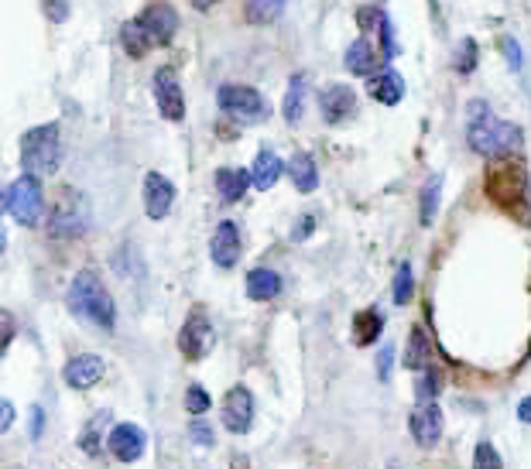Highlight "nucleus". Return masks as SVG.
I'll list each match as a JSON object with an SVG mask.
<instances>
[{
	"mask_svg": "<svg viewBox=\"0 0 531 469\" xmlns=\"http://www.w3.org/2000/svg\"><path fill=\"white\" fill-rule=\"evenodd\" d=\"M466 141H470V148L477 151V155L494 161V158H511L514 151H521L525 134H521V127L511 124V120L494 117V113L487 110L484 100H473L470 103V127H466Z\"/></svg>",
	"mask_w": 531,
	"mask_h": 469,
	"instance_id": "nucleus-1",
	"label": "nucleus"
},
{
	"mask_svg": "<svg viewBox=\"0 0 531 469\" xmlns=\"http://www.w3.org/2000/svg\"><path fill=\"white\" fill-rule=\"evenodd\" d=\"M66 302H69V312L76 315V319H83L86 326H96V329H103V333H114V326H117L114 295H110L107 285H103V278L93 268H83L76 278H72Z\"/></svg>",
	"mask_w": 531,
	"mask_h": 469,
	"instance_id": "nucleus-2",
	"label": "nucleus"
},
{
	"mask_svg": "<svg viewBox=\"0 0 531 469\" xmlns=\"http://www.w3.org/2000/svg\"><path fill=\"white\" fill-rule=\"evenodd\" d=\"M531 189V175L525 168V161L518 158H494L487 168V179H484V192L490 196V202L504 209H518L521 202L528 199Z\"/></svg>",
	"mask_w": 531,
	"mask_h": 469,
	"instance_id": "nucleus-3",
	"label": "nucleus"
},
{
	"mask_svg": "<svg viewBox=\"0 0 531 469\" xmlns=\"http://www.w3.org/2000/svg\"><path fill=\"white\" fill-rule=\"evenodd\" d=\"M62 165V131L59 124L31 127L21 137V168L28 175H55Z\"/></svg>",
	"mask_w": 531,
	"mask_h": 469,
	"instance_id": "nucleus-4",
	"label": "nucleus"
},
{
	"mask_svg": "<svg viewBox=\"0 0 531 469\" xmlns=\"http://www.w3.org/2000/svg\"><path fill=\"white\" fill-rule=\"evenodd\" d=\"M4 213L11 220H18L21 226H38L45 216V192L42 182L35 175H18L11 185L4 189Z\"/></svg>",
	"mask_w": 531,
	"mask_h": 469,
	"instance_id": "nucleus-5",
	"label": "nucleus"
},
{
	"mask_svg": "<svg viewBox=\"0 0 531 469\" xmlns=\"http://www.w3.org/2000/svg\"><path fill=\"white\" fill-rule=\"evenodd\" d=\"M90 223H93V213H90L86 196L79 189H66L59 206H55L52 220H48V233H52L55 240H76L90 230Z\"/></svg>",
	"mask_w": 531,
	"mask_h": 469,
	"instance_id": "nucleus-6",
	"label": "nucleus"
},
{
	"mask_svg": "<svg viewBox=\"0 0 531 469\" xmlns=\"http://www.w3.org/2000/svg\"><path fill=\"white\" fill-rule=\"evenodd\" d=\"M216 103H220V110L227 113L230 120H237V124H261V120H268V103H264V96L251 90V86H240V83H227L216 90Z\"/></svg>",
	"mask_w": 531,
	"mask_h": 469,
	"instance_id": "nucleus-7",
	"label": "nucleus"
},
{
	"mask_svg": "<svg viewBox=\"0 0 531 469\" xmlns=\"http://www.w3.org/2000/svg\"><path fill=\"white\" fill-rule=\"evenodd\" d=\"M216 346V329L213 322H209V315L203 309H192L189 315H185L182 322V333H179V350L182 357L189 363H199L206 360L209 353H213Z\"/></svg>",
	"mask_w": 531,
	"mask_h": 469,
	"instance_id": "nucleus-8",
	"label": "nucleus"
},
{
	"mask_svg": "<svg viewBox=\"0 0 531 469\" xmlns=\"http://www.w3.org/2000/svg\"><path fill=\"white\" fill-rule=\"evenodd\" d=\"M151 90H155V103H158V110H162V117L172 120V124H182L185 120V93H182V83L172 66L155 69V76H151Z\"/></svg>",
	"mask_w": 531,
	"mask_h": 469,
	"instance_id": "nucleus-9",
	"label": "nucleus"
},
{
	"mask_svg": "<svg viewBox=\"0 0 531 469\" xmlns=\"http://www.w3.org/2000/svg\"><path fill=\"white\" fill-rule=\"evenodd\" d=\"M141 28L151 35V42L155 45H172L175 42V31H179V14H175L172 4H165V0H155V4H148L144 11L138 14Z\"/></svg>",
	"mask_w": 531,
	"mask_h": 469,
	"instance_id": "nucleus-10",
	"label": "nucleus"
},
{
	"mask_svg": "<svg viewBox=\"0 0 531 469\" xmlns=\"http://www.w3.org/2000/svg\"><path fill=\"white\" fill-rule=\"evenodd\" d=\"M223 425L233 435H247L254 425V394L244 384L230 387L227 398H223Z\"/></svg>",
	"mask_w": 531,
	"mask_h": 469,
	"instance_id": "nucleus-11",
	"label": "nucleus"
},
{
	"mask_svg": "<svg viewBox=\"0 0 531 469\" xmlns=\"http://www.w3.org/2000/svg\"><path fill=\"white\" fill-rule=\"evenodd\" d=\"M319 113H323L326 124H347L357 113V93L347 83H329L319 93Z\"/></svg>",
	"mask_w": 531,
	"mask_h": 469,
	"instance_id": "nucleus-12",
	"label": "nucleus"
},
{
	"mask_svg": "<svg viewBox=\"0 0 531 469\" xmlns=\"http://www.w3.org/2000/svg\"><path fill=\"white\" fill-rule=\"evenodd\" d=\"M209 254H213V264L223 271L237 268L240 254H244V237H240V226L233 220H223L213 233V244H209Z\"/></svg>",
	"mask_w": 531,
	"mask_h": 469,
	"instance_id": "nucleus-13",
	"label": "nucleus"
},
{
	"mask_svg": "<svg viewBox=\"0 0 531 469\" xmlns=\"http://www.w3.org/2000/svg\"><path fill=\"white\" fill-rule=\"evenodd\" d=\"M144 213H148V220H165L168 213H172L175 206V185L165 179V175L158 172H148L144 175Z\"/></svg>",
	"mask_w": 531,
	"mask_h": 469,
	"instance_id": "nucleus-14",
	"label": "nucleus"
},
{
	"mask_svg": "<svg viewBox=\"0 0 531 469\" xmlns=\"http://www.w3.org/2000/svg\"><path fill=\"white\" fill-rule=\"evenodd\" d=\"M408 432H412V439L418 446L432 449L436 442L442 439V408L436 401L429 404H415L412 418H408Z\"/></svg>",
	"mask_w": 531,
	"mask_h": 469,
	"instance_id": "nucleus-15",
	"label": "nucleus"
},
{
	"mask_svg": "<svg viewBox=\"0 0 531 469\" xmlns=\"http://www.w3.org/2000/svg\"><path fill=\"white\" fill-rule=\"evenodd\" d=\"M107 446H110V452H114V459H120V463H138V459L144 456V446H148V439H144V432H141L138 425L120 422V425L110 428Z\"/></svg>",
	"mask_w": 531,
	"mask_h": 469,
	"instance_id": "nucleus-16",
	"label": "nucleus"
},
{
	"mask_svg": "<svg viewBox=\"0 0 531 469\" xmlns=\"http://www.w3.org/2000/svg\"><path fill=\"white\" fill-rule=\"evenodd\" d=\"M103 370L107 367H103V360L96 353H79V357L66 363V384L72 391H90L93 384H100Z\"/></svg>",
	"mask_w": 531,
	"mask_h": 469,
	"instance_id": "nucleus-17",
	"label": "nucleus"
},
{
	"mask_svg": "<svg viewBox=\"0 0 531 469\" xmlns=\"http://www.w3.org/2000/svg\"><path fill=\"white\" fill-rule=\"evenodd\" d=\"M367 93L374 96L377 103H384V107H398V103L405 100V76L394 69L377 72V76L367 79Z\"/></svg>",
	"mask_w": 531,
	"mask_h": 469,
	"instance_id": "nucleus-18",
	"label": "nucleus"
},
{
	"mask_svg": "<svg viewBox=\"0 0 531 469\" xmlns=\"http://www.w3.org/2000/svg\"><path fill=\"white\" fill-rule=\"evenodd\" d=\"M377 66H384V55L377 52L374 42L364 35V38H357V42H350L347 48V69L353 72V76H377Z\"/></svg>",
	"mask_w": 531,
	"mask_h": 469,
	"instance_id": "nucleus-19",
	"label": "nucleus"
},
{
	"mask_svg": "<svg viewBox=\"0 0 531 469\" xmlns=\"http://www.w3.org/2000/svg\"><path fill=\"white\" fill-rule=\"evenodd\" d=\"M285 172H288V179L295 182V189H299V192H316L319 168H316V158H312L309 151H295V155L285 161Z\"/></svg>",
	"mask_w": 531,
	"mask_h": 469,
	"instance_id": "nucleus-20",
	"label": "nucleus"
},
{
	"mask_svg": "<svg viewBox=\"0 0 531 469\" xmlns=\"http://www.w3.org/2000/svg\"><path fill=\"white\" fill-rule=\"evenodd\" d=\"M281 172H285V161H281V158L275 155V151H268V148H264V151H257V155H254V165H251V182H254L261 192H268L271 185L278 182V175H281Z\"/></svg>",
	"mask_w": 531,
	"mask_h": 469,
	"instance_id": "nucleus-21",
	"label": "nucleus"
},
{
	"mask_svg": "<svg viewBox=\"0 0 531 469\" xmlns=\"http://www.w3.org/2000/svg\"><path fill=\"white\" fill-rule=\"evenodd\" d=\"M216 192H220L223 202H237L244 199V192L251 189V175L244 172V168H216Z\"/></svg>",
	"mask_w": 531,
	"mask_h": 469,
	"instance_id": "nucleus-22",
	"label": "nucleus"
},
{
	"mask_svg": "<svg viewBox=\"0 0 531 469\" xmlns=\"http://www.w3.org/2000/svg\"><path fill=\"white\" fill-rule=\"evenodd\" d=\"M281 295V274L271 268H254L247 274V298L254 302H271Z\"/></svg>",
	"mask_w": 531,
	"mask_h": 469,
	"instance_id": "nucleus-23",
	"label": "nucleus"
},
{
	"mask_svg": "<svg viewBox=\"0 0 531 469\" xmlns=\"http://www.w3.org/2000/svg\"><path fill=\"white\" fill-rule=\"evenodd\" d=\"M305 93H309V86H305V72H292V79H288V86H285V100H281V113H285L288 124H299L302 120Z\"/></svg>",
	"mask_w": 531,
	"mask_h": 469,
	"instance_id": "nucleus-24",
	"label": "nucleus"
},
{
	"mask_svg": "<svg viewBox=\"0 0 531 469\" xmlns=\"http://www.w3.org/2000/svg\"><path fill=\"white\" fill-rule=\"evenodd\" d=\"M120 48H124L131 59H141V55H148V48H155V42H151V35L141 28V21H124L120 24Z\"/></svg>",
	"mask_w": 531,
	"mask_h": 469,
	"instance_id": "nucleus-25",
	"label": "nucleus"
},
{
	"mask_svg": "<svg viewBox=\"0 0 531 469\" xmlns=\"http://www.w3.org/2000/svg\"><path fill=\"white\" fill-rule=\"evenodd\" d=\"M384 333V315L381 312H357V319H353V343L357 346H370L377 343Z\"/></svg>",
	"mask_w": 531,
	"mask_h": 469,
	"instance_id": "nucleus-26",
	"label": "nucleus"
},
{
	"mask_svg": "<svg viewBox=\"0 0 531 469\" xmlns=\"http://www.w3.org/2000/svg\"><path fill=\"white\" fill-rule=\"evenodd\" d=\"M429 357H432L429 333H425L422 326H412V336H408V350H405V367L408 370H425Z\"/></svg>",
	"mask_w": 531,
	"mask_h": 469,
	"instance_id": "nucleus-27",
	"label": "nucleus"
},
{
	"mask_svg": "<svg viewBox=\"0 0 531 469\" xmlns=\"http://www.w3.org/2000/svg\"><path fill=\"white\" fill-rule=\"evenodd\" d=\"M439 192H442V175H432V179L422 185V199H418V223H422V226H432V223H436Z\"/></svg>",
	"mask_w": 531,
	"mask_h": 469,
	"instance_id": "nucleus-28",
	"label": "nucleus"
},
{
	"mask_svg": "<svg viewBox=\"0 0 531 469\" xmlns=\"http://www.w3.org/2000/svg\"><path fill=\"white\" fill-rule=\"evenodd\" d=\"M288 0H244V18L251 24H271L281 18Z\"/></svg>",
	"mask_w": 531,
	"mask_h": 469,
	"instance_id": "nucleus-29",
	"label": "nucleus"
},
{
	"mask_svg": "<svg viewBox=\"0 0 531 469\" xmlns=\"http://www.w3.org/2000/svg\"><path fill=\"white\" fill-rule=\"evenodd\" d=\"M412 291H415V274H412V264L401 261L398 271H394V285H391V298L394 305H408L412 302Z\"/></svg>",
	"mask_w": 531,
	"mask_h": 469,
	"instance_id": "nucleus-30",
	"label": "nucleus"
},
{
	"mask_svg": "<svg viewBox=\"0 0 531 469\" xmlns=\"http://www.w3.org/2000/svg\"><path fill=\"white\" fill-rule=\"evenodd\" d=\"M480 62V48H477V38H463L460 45H456V59H453V69L460 72V76H470L473 69H477Z\"/></svg>",
	"mask_w": 531,
	"mask_h": 469,
	"instance_id": "nucleus-31",
	"label": "nucleus"
},
{
	"mask_svg": "<svg viewBox=\"0 0 531 469\" xmlns=\"http://www.w3.org/2000/svg\"><path fill=\"white\" fill-rule=\"evenodd\" d=\"M439 398V374L436 370H418V380H415V401L418 404H429Z\"/></svg>",
	"mask_w": 531,
	"mask_h": 469,
	"instance_id": "nucleus-32",
	"label": "nucleus"
},
{
	"mask_svg": "<svg viewBox=\"0 0 531 469\" xmlns=\"http://www.w3.org/2000/svg\"><path fill=\"white\" fill-rule=\"evenodd\" d=\"M209 404H213V398H209V391L203 384H192L189 391H185V411H189L192 418H203L209 411Z\"/></svg>",
	"mask_w": 531,
	"mask_h": 469,
	"instance_id": "nucleus-33",
	"label": "nucleus"
},
{
	"mask_svg": "<svg viewBox=\"0 0 531 469\" xmlns=\"http://www.w3.org/2000/svg\"><path fill=\"white\" fill-rule=\"evenodd\" d=\"M473 469H504V459L497 456V449L490 442H477V449H473Z\"/></svg>",
	"mask_w": 531,
	"mask_h": 469,
	"instance_id": "nucleus-34",
	"label": "nucleus"
},
{
	"mask_svg": "<svg viewBox=\"0 0 531 469\" xmlns=\"http://www.w3.org/2000/svg\"><path fill=\"white\" fill-rule=\"evenodd\" d=\"M377 35H381V55H384V62H391L394 55H398V42H394V24H391L388 14H384L381 24H377Z\"/></svg>",
	"mask_w": 531,
	"mask_h": 469,
	"instance_id": "nucleus-35",
	"label": "nucleus"
},
{
	"mask_svg": "<svg viewBox=\"0 0 531 469\" xmlns=\"http://www.w3.org/2000/svg\"><path fill=\"white\" fill-rule=\"evenodd\" d=\"M501 52H504V59H508L511 72H521V66H525V55H521V45L514 42V35L501 38Z\"/></svg>",
	"mask_w": 531,
	"mask_h": 469,
	"instance_id": "nucleus-36",
	"label": "nucleus"
},
{
	"mask_svg": "<svg viewBox=\"0 0 531 469\" xmlns=\"http://www.w3.org/2000/svg\"><path fill=\"white\" fill-rule=\"evenodd\" d=\"M42 11L52 24H62L69 18V0H42Z\"/></svg>",
	"mask_w": 531,
	"mask_h": 469,
	"instance_id": "nucleus-37",
	"label": "nucleus"
},
{
	"mask_svg": "<svg viewBox=\"0 0 531 469\" xmlns=\"http://www.w3.org/2000/svg\"><path fill=\"white\" fill-rule=\"evenodd\" d=\"M189 435H192V442H196V446H213V428L206 425V418H192Z\"/></svg>",
	"mask_w": 531,
	"mask_h": 469,
	"instance_id": "nucleus-38",
	"label": "nucleus"
},
{
	"mask_svg": "<svg viewBox=\"0 0 531 469\" xmlns=\"http://www.w3.org/2000/svg\"><path fill=\"white\" fill-rule=\"evenodd\" d=\"M391 363H394V346H381V357H377V377L388 380L391 377Z\"/></svg>",
	"mask_w": 531,
	"mask_h": 469,
	"instance_id": "nucleus-39",
	"label": "nucleus"
},
{
	"mask_svg": "<svg viewBox=\"0 0 531 469\" xmlns=\"http://www.w3.org/2000/svg\"><path fill=\"white\" fill-rule=\"evenodd\" d=\"M312 230H316V216L305 213V216H299V226H295V230H292V240H295V244H302V240L309 237Z\"/></svg>",
	"mask_w": 531,
	"mask_h": 469,
	"instance_id": "nucleus-40",
	"label": "nucleus"
},
{
	"mask_svg": "<svg viewBox=\"0 0 531 469\" xmlns=\"http://www.w3.org/2000/svg\"><path fill=\"white\" fill-rule=\"evenodd\" d=\"M79 446H83V452H90V456H96V452H100V435H96V428L83 432V442H79Z\"/></svg>",
	"mask_w": 531,
	"mask_h": 469,
	"instance_id": "nucleus-41",
	"label": "nucleus"
},
{
	"mask_svg": "<svg viewBox=\"0 0 531 469\" xmlns=\"http://www.w3.org/2000/svg\"><path fill=\"white\" fill-rule=\"evenodd\" d=\"M42 432H45V411L35 404V411H31V435H35V439H38V435H42Z\"/></svg>",
	"mask_w": 531,
	"mask_h": 469,
	"instance_id": "nucleus-42",
	"label": "nucleus"
},
{
	"mask_svg": "<svg viewBox=\"0 0 531 469\" xmlns=\"http://www.w3.org/2000/svg\"><path fill=\"white\" fill-rule=\"evenodd\" d=\"M0 411H4V422H0V432H11V425H14V404H11V401H4V404H0Z\"/></svg>",
	"mask_w": 531,
	"mask_h": 469,
	"instance_id": "nucleus-43",
	"label": "nucleus"
},
{
	"mask_svg": "<svg viewBox=\"0 0 531 469\" xmlns=\"http://www.w3.org/2000/svg\"><path fill=\"white\" fill-rule=\"evenodd\" d=\"M0 319H4V343H0V350L7 353V346H11V339H14V322H11V315H0Z\"/></svg>",
	"mask_w": 531,
	"mask_h": 469,
	"instance_id": "nucleus-44",
	"label": "nucleus"
},
{
	"mask_svg": "<svg viewBox=\"0 0 531 469\" xmlns=\"http://www.w3.org/2000/svg\"><path fill=\"white\" fill-rule=\"evenodd\" d=\"M518 418H521V422H531V398H525L518 404Z\"/></svg>",
	"mask_w": 531,
	"mask_h": 469,
	"instance_id": "nucleus-45",
	"label": "nucleus"
},
{
	"mask_svg": "<svg viewBox=\"0 0 531 469\" xmlns=\"http://www.w3.org/2000/svg\"><path fill=\"white\" fill-rule=\"evenodd\" d=\"M213 4H220V0H192V7H196V11H209Z\"/></svg>",
	"mask_w": 531,
	"mask_h": 469,
	"instance_id": "nucleus-46",
	"label": "nucleus"
},
{
	"mask_svg": "<svg viewBox=\"0 0 531 469\" xmlns=\"http://www.w3.org/2000/svg\"><path fill=\"white\" fill-rule=\"evenodd\" d=\"M429 4H432V7H436V0H429Z\"/></svg>",
	"mask_w": 531,
	"mask_h": 469,
	"instance_id": "nucleus-47",
	"label": "nucleus"
},
{
	"mask_svg": "<svg viewBox=\"0 0 531 469\" xmlns=\"http://www.w3.org/2000/svg\"><path fill=\"white\" fill-rule=\"evenodd\" d=\"M391 469H398V466H391Z\"/></svg>",
	"mask_w": 531,
	"mask_h": 469,
	"instance_id": "nucleus-48",
	"label": "nucleus"
},
{
	"mask_svg": "<svg viewBox=\"0 0 531 469\" xmlns=\"http://www.w3.org/2000/svg\"><path fill=\"white\" fill-rule=\"evenodd\" d=\"M528 192H531V189H528ZM528 199H531V196H528Z\"/></svg>",
	"mask_w": 531,
	"mask_h": 469,
	"instance_id": "nucleus-49",
	"label": "nucleus"
}]
</instances>
